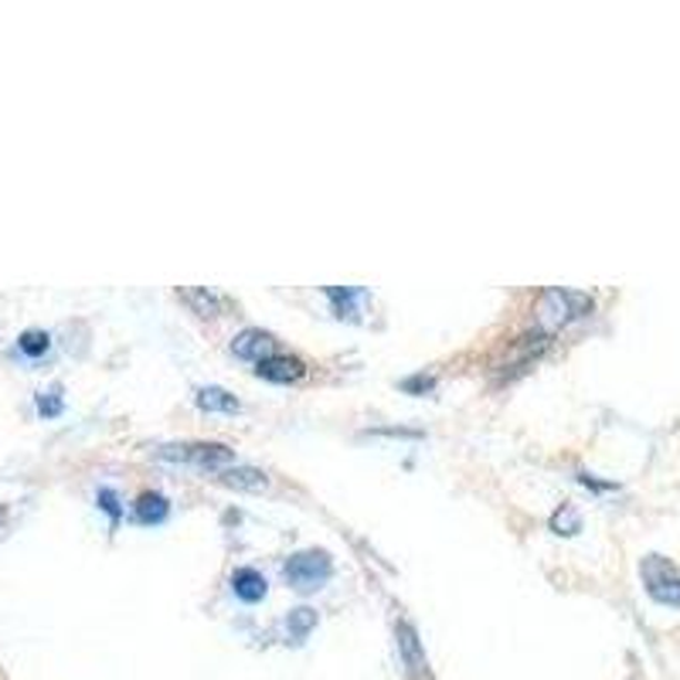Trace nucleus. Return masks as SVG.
I'll use <instances>...</instances> for the list:
<instances>
[{
    "mask_svg": "<svg viewBox=\"0 0 680 680\" xmlns=\"http://www.w3.org/2000/svg\"><path fill=\"white\" fill-rule=\"evenodd\" d=\"M589 310V300L582 293H569V290H544L538 300V323L551 333L558 327H564L569 320H576L579 313Z\"/></svg>",
    "mask_w": 680,
    "mask_h": 680,
    "instance_id": "f257e3e1",
    "label": "nucleus"
},
{
    "mask_svg": "<svg viewBox=\"0 0 680 680\" xmlns=\"http://www.w3.org/2000/svg\"><path fill=\"white\" fill-rule=\"evenodd\" d=\"M160 457L167 460H184V463H194L201 470H229L236 452L229 446H218V442H198V446H163Z\"/></svg>",
    "mask_w": 680,
    "mask_h": 680,
    "instance_id": "f03ea898",
    "label": "nucleus"
},
{
    "mask_svg": "<svg viewBox=\"0 0 680 680\" xmlns=\"http://www.w3.org/2000/svg\"><path fill=\"white\" fill-rule=\"evenodd\" d=\"M287 579L300 592H313L330 579V558L323 551H300L287 561Z\"/></svg>",
    "mask_w": 680,
    "mask_h": 680,
    "instance_id": "7ed1b4c3",
    "label": "nucleus"
},
{
    "mask_svg": "<svg viewBox=\"0 0 680 680\" xmlns=\"http://www.w3.org/2000/svg\"><path fill=\"white\" fill-rule=\"evenodd\" d=\"M643 576H647V592L650 599L663 602V606H680V576H673V569L663 558H647L643 561Z\"/></svg>",
    "mask_w": 680,
    "mask_h": 680,
    "instance_id": "20e7f679",
    "label": "nucleus"
},
{
    "mask_svg": "<svg viewBox=\"0 0 680 680\" xmlns=\"http://www.w3.org/2000/svg\"><path fill=\"white\" fill-rule=\"evenodd\" d=\"M399 650H402V660H406V670H409L412 680H432L422 643H419V637H416V630L409 627V622H399Z\"/></svg>",
    "mask_w": 680,
    "mask_h": 680,
    "instance_id": "39448f33",
    "label": "nucleus"
},
{
    "mask_svg": "<svg viewBox=\"0 0 680 680\" xmlns=\"http://www.w3.org/2000/svg\"><path fill=\"white\" fill-rule=\"evenodd\" d=\"M232 351H236L242 361L262 364V361H269V358L276 354V340H272L269 333H262V330H242V333L232 340Z\"/></svg>",
    "mask_w": 680,
    "mask_h": 680,
    "instance_id": "423d86ee",
    "label": "nucleus"
},
{
    "mask_svg": "<svg viewBox=\"0 0 680 680\" xmlns=\"http://www.w3.org/2000/svg\"><path fill=\"white\" fill-rule=\"evenodd\" d=\"M256 371H259L262 378H269V381L287 384V381H297V378L303 374V364H300L297 358H279V354H272V358L262 361Z\"/></svg>",
    "mask_w": 680,
    "mask_h": 680,
    "instance_id": "0eeeda50",
    "label": "nucleus"
},
{
    "mask_svg": "<svg viewBox=\"0 0 680 680\" xmlns=\"http://www.w3.org/2000/svg\"><path fill=\"white\" fill-rule=\"evenodd\" d=\"M232 589H236V596L242 602H259L266 596V579L259 572H252V569H239L232 576Z\"/></svg>",
    "mask_w": 680,
    "mask_h": 680,
    "instance_id": "6e6552de",
    "label": "nucleus"
},
{
    "mask_svg": "<svg viewBox=\"0 0 680 680\" xmlns=\"http://www.w3.org/2000/svg\"><path fill=\"white\" fill-rule=\"evenodd\" d=\"M218 480L224 487H236V490H262L266 487V477L252 467H229V470H221Z\"/></svg>",
    "mask_w": 680,
    "mask_h": 680,
    "instance_id": "1a4fd4ad",
    "label": "nucleus"
},
{
    "mask_svg": "<svg viewBox=\"0 0 680 680\" xmlns=\"http://www.w3.org/2000/svg\"><path fill=\"white\" fill-rule=\"evenodd\" d=\"M198 406H201L204 412H239L236 394L221 391V388H201V391H198Z\"/></svg>",
    "mask_w": 680,
    "mask_h": 680,
    "instance_id": "9d476101",
    "label": "nucleus"
},
{
    "mask_svg": "<svg viewBox=\"0 0 680 680\" xmlns=\"http://www.w3.org/2000/svg\"><path fill=\"white\" fill-rule=\"evenodd\" d=\"M167 514V500L160 493H143L140 503H137V521L140 524H153V521H163Z\"/></svg>",
    "mask_w": 680,
    "mask_h": 680,
    "instance_id": "9b49d317",
    "label": "nucleus"
},
{
    "mask_svg": "<svg viewBox=\"0 0 680 680\" xmlns=\"http://www.w3.org/2000/svg\"><path fill=\"white\" fill-rule=\"evenodd\" d=\"M184 300L201 313V317H214L221 307H224V300L221 297H214V293H208V290H188L184 293Z\"/></svg>",
    "mask_w": 680,
    "mask_h": 680,
    "instance_id": "f8f14e48",
    "label": "nucleus"
},
{
    "mask_svg": "<svg viewBox=\"0 0 680 680\" xmlns=\"http://www.w3.org/2000/svg\"><path fill=\"white\" fill-rule=\"evenodd\" d=\"M313 622H317V612H313V609H297V612H290L287 627H290V633H293L297 640H303V637L313 630Z\"/></svg>",
    "mask_w": 680,
    "mask_h": 680,
    "instance_id": "ddd939ff",
    "label": "nucleus"
},
{
    "mask_svg": "<svg viewBox=\"0 0 680 680\" xmlns=\"http://www.w3.org/2000/svg\"><path fill=\"white\" fill-rule=\"evenodd\" d=\"M551 528H554L558 534H576V531H579V514H576L569 503H564L558 514L551 518Z\"/></svg>",
    "mask_w": 680,
    "mask_h": 680,
    "instance_id": "4468645a",
    "label": "nucleus"
},
{
    "mask_svg": "<svg viewBox=\"0 0 680 680\" xmlns=\"http://www.w3.org/2000/svg\"><path fill=\"white\" fill-rule=\"evenodd\" d=\"M21 351H24V354H41V351H48V333L28 330V333L21 337Z\"/></svg>",
    "mask_w": 680,
    "mask_h": 680,
    "instance_id": "2eb2a0df",
    "label": "nucleus"
},
{
    "mask_svg": "<svg viewBox=\"0 0 680 680\" xmlns=\"http://www.w3.org/2000/svg\"><path fill=\"white\" fill-rule=\"evenodd\" d=\"M99 503L109 510V514L112 518H120V507H117V493H112V490H99Z\"/></svg>",
    "mask_w": 680,
    "mask_h": 680,
    "instance_id": "dca6fc26",
    "label": "nucleus"
},
{
    "mask_svg": "<svg viewBox=\"0 0 680 680\" xmlns=\"http://www.w3.org/2000/svg\"><path fill=\"white\" fill-rule=\"evenodd\" d=\"M38 409H41L44 416H54V412L62 409V402H59V399H41V402H38Z\"/></svg>",
    "mask_w": 680,
    "mask_h": 680,
    "instance_id": "f3484780",
    "label": "nucleus"
},
{
    "mask_svg": "<svg viewBox=\"0 0 680 680\" xmlns=\"http://www.w3.org/2000/svg\"><path fill=\"white\" fill-rule=\"evenodd\" d=\"M4 518H8V514H4V503H0V528H4Z\"/></svg>",
    "mask_w": 680,
    "mask_h": 680,
    "instance_id": "a211bd4d",
    "label": "nucleus"
}]
</instances>
